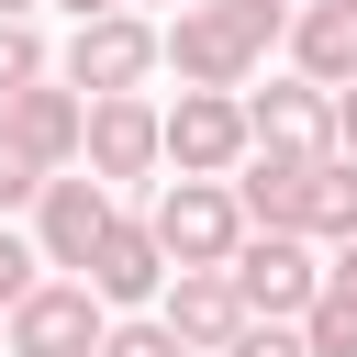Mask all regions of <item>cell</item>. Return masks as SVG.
I'll return each mask as SVG.
<instances>
[{
	"label": "cell",
	"mask_w": 357,
	"mask_h": 357,
	"mask_svg": "<svg viewBox=\"0 0 357 357\" xmlns=\"http://www.w3.org/2000/svg\"><path fill=\"white\" fill-rule=\"evenodd\" d=\"M145 234H156V257H167V268H223V257L245 245V212H234V190H223V178H167V190H156V212H145Z\"/></svg>",
	"instance_id": "1"
},
{
	"label": "cell",
	"mask_w": 357,
	"mask_h": 357,
	"mask_svg": "<svg viewBox=\"0 0 357 357\" xmlns=\"http://www.w3.org/2000/svg\"><path fill=\"white\" fill-rule=\"evenodd\" d=\"M112 312L89 301V279H33L11 312H0V346L11 357H100Z\"/></svg>",
	"instance_id": "2"
},
{
	"label": "cell",
	"mask_w": 357,
	"mask_h": 357,
	"mask_svg": "<svg viewBox=\"0 0 357 357\" xmlns=\"http://www.w3.org/2000/svg\"><path fill=\"white\" fill-rule=\"evenodd\" d=\"M156 145L178 178H234V156L257 145L245 134V89H178V112H156Z\"/></svg>",
	"instance_id": "3"
},
{
	"label": "cell",
	"mask_w": 357,
	"mask_h": 357,
	"mask_svg": "<svg viewBox=\"0 0 357 357\" xmlns=\"http://www.w3.org/2000/svg\"><path fill=\"white\" fill-rule=\"evenodd\" d=\"M223 279H234V301H245V312L301 324V301L324 290V257H312V234H257V223H245V245L223 257Z\"/></svg>",
	"instance_id": "4"
},
{
	"label": "cell",
	"mask_w": 357,
	"mask_h": 357,
	"mask_svg": "<svg viewBox=\"0 0 357 357\" xmlns=\"http://www.w3.org/2000/svg\"><path fill=\"white\" fill-rule=\"evenodd\" d=\"M156 67H178V89H245L257 78V45L234 33V11L178 0V22H156Z\"/></svg>",
	"instance_id": "5"
},
{
	"label": "cell",
	"mask_w": 357,
	"mask_h": 357,
	"mask_svg": "<svg viewBox=\"0 0 357 357\" xmlns=\"http://www.w3.org/2000/svg\"><path fill=\"white\" fill-rule=\"evenodd\" d=\"M156 78V22L145 11H89L67 33V89L78 100H112V89H145Z\"/></svg>",
	"instance_id": "6"
},
{
	"label": "cell",
	"mask_w": 357,
	"mask_h": 357,
	"mask_svg": "<svg viewBox=\"0 0 357 357\" xmlns=\"http://www.w3.org/2000/svg\"><path fill=\"white\" fill-rule=\"evenodd\" d=\"M112 212H123V201H112L89 167H56V178L33 190V257H45L56 279H78V268H89V245L112 234Z\"/></svg>",
	"instance_id": "7"
},
{
	"label": "cell",
	"mask_w": 357,
	"mask_h": 357,
	"mask_svg": "<svg viewBox=\"0 0 357 357\" xmlns=\"http://www.w3.org/2000/svg\"><path fill=\"white\" fill-rule=\"evenodd\" d=\"M78 167H89L100 190H134V178H156V167H167V145H156V100H145V89H112V100H89Z\"/></svg>",
	"instance_id": "8"
},
{
	"label": "cell",
	"mask_w": 357,
	"mask_h": 357,
	"mask_svg": "<svg viewBox=\"0 0 357 357\" xmlns=\"http://www.w3.org/2000/svg\"><path fill=\"white\" fill-rule=\"evenodd\" d=\"M324 156H335V145H324ZM223 190H234V212H245L257 234H301V190H312V156H301V145H245Z\"/></svg>",
	"instance_id": "9"
},
{
	"label": "cell",
	"mask_w": 357,
	"mask_h": 357,
	"mask_svg": "<svg viewBox=\"0 0 357 357\" xmlns=\"http://www.w3.org/2000/svg\"><path fill=\"white\" fill-rule=\"evenodd\" d=\"M156 324H167L190 357H223V346L245 335V301H234V279H223V268H167V290H156Z\"/></svg>",
	"instance_id": "10"
},
{
	"label": "cell",
	"mask_w": 357,
	"mask_h": 357,
	"mask_svg": "<svg viewBox=\"0 0 357 357\" xmlns=\"http://www.w3.org/2000/svg\"><path fill=\"white\" fill-rule=\"evenodd\" d=\"M0 134L33 156V167H78V134H89V100L67 89V78H33V89H11L0 100Z\"/></svg>",
	"instance_id": "11"
},
{
	"label": "cell",
	"mask_w": 357,
	"mask_h": 357,
	"mask_svg": "<svg viewBox=\"0 0 357 357\" xmlns=\"http://www.w3.org/2000/svg\"><path fill=\"white\" fill-rule=\"evenodd\" d=\"M78 279H89V301H100V312H134V301H156V290H167V257H156L145 212H112V234L89 245V268H78Z\"/></svg>",
	"instance_id": "12"
},
{
	"label": "cell",
	"mask_w": 357,
	"mask_h": 357,
	"mask_svg": "<svg viewBox=\"0 0 357 357\" xmlns=\"http://www.w3.org/2000/svg\"><path fill=\"white\" fill-rule=\"evenodd\" d=\"M245 134H257V145H301V156H324V145H335V89H312V78L245 89Z\"/></svg>",
	"instance_id": "13"
},
{
	"label": "cell",
	"mask_w": 357,
	"mask_h": 357,
	"mask_svg": "<svg viewBox=\"0 0 357 357\" xmlns=\"http://www.w3.org/2000/svg\"><path fill=\"white\" fill-rule=\"evenodd\" d=\"M279 45H290V67H301L312 89H346V78H357V0H301Z\"/></svg>",
	"instance_id": "14"
},
{
	"label": "cell",
	"mask_w": 357,
	"mask_h": 357,
	"mask_svg": "<svg viewBox=\"0 0 357 357\" xmlns=\"http://www.w3.org/2000/svg\"><path fill=\"white\" fill-rule=\"evenodd\" d=\"M301 234H312V245H346V234H357V156H346V145H335V156H312Z\"/></svg>",
	"instance_id": "15"
},
{
	"label": "cell",
	"mask_w": 357,
	"mask_h": 357,
	"mask_svg": "<svg viewBox=\"0 0 357 357\" xmlns=\"http://www.w3.org/2000/svg\"><path fill=\"white\" fill-rule=\"evenodd\" d=\"M301 346H312V357H357V301H346V290H312V301H301Z\"/></svg>",
	"instance_id": "16"
},
{
	"label": "cell",
	"mask_w": 357,
	"mask_h": 357,
	"mask_svg": "<svg viewBox=\"0 0 357 357\" xmlns=\"http://www.w3.org/2000/svg\"><path fill=\"white\" fill-rule=\"evenodd\" d=\"M33 78H45V33H33V22H0V100L33 89Z\"/></svg>",
	"instance_id": "17"
},
{
	"label": "cell",
	"mask_w": 357,
	"mask_h": 357,
	"mask_svg": "<svg viewBox=\"0 0 357 357\" xmlns=\"http://www.w3.org/2000/svg\"><path fill=\"white\" fill-rule=\"evenodd\" d=\"M45 178H56V167H33V156L0 134V223H11V212H33V190H45Z\"/></svg>",
	"instance_id": "18"
},
{
	"label": "cell",
	"mask_w": 357,
	"mask_h": 357,
	"mask_svg": "<svg viewBox=\"0 0 357 357\" xmlns=\"http://www.w3.org/2000/svg\"><path fill=\"white\" fill-rule=\"evenodd\" d=\"M100 357H190V346H178L156 312H134V324H112V335H100Z\"/></svg>",
	"instance_id": "19"
},
{
	"label": "cell",
	"mask_w": 357,
	"mask_h": 357,
	"mask_svg": "<svg viewBox=\"0 0 357 357\" xmlns=\"http://www.w3.org/2000/svg\"><path fill=\"white\" fill-rule=\"evenodd\" d=\"M212 11H234V33H245L257 56H268V45L290 33V0H212Z\"/></svg>",
	"instance_id": "20"
},
{
	"label": "cell",
	"mask_w": 357,
	"mask_h": 357,
	"mask_svg": "<svg viewBox=\"0 0 357 357\" xmlns=\"http://www.w3.org/2000/svg\"><path fill=\"white\" fill-rule=\"evenodd\" d=\"M223 357H312V346H301V324H268V312H245V335H234Z\"/></svg>",
	"instance_id": "21"
},
{
	"label": "cell",
	"mask_w": 357,
	"mask_h": 357,
	"mask_svg": "<svg viewBox=\"0 0 357 357\" xmlns=\"http://www.w3.org/2000/svg\"><path fill=\"white\" fill-rule=\"evenodd\" d=\"M33 279H45V257H33V234H11V223H0V312H11V301H22Z\"/></svg>",
	"instance_id": "22"
},
{
	"label": "cell",
	"mask_w": 357,
	"mask_h": 357,
	"mask_svg": "<svg viewBox=\"0 0 357 357\" xmlns=\"http://www.w3.org/2000/svg\"><path fill=\"white\" fill-rule=\"evenodd\" d=\"M324 290H346V301H357V234H346V245L324 257Z\"/></svg>",
	"instance_id": "23"
},
{
	"label": "cell",
	"mask_w": 357,
	"mask_h": 357,
	"mask_svg": "<svg viewBox=\"0 0 357 357\" xmlns=\"http://www.w3.org/2000/svg\"><path fill=\"white\" fill-rule=\"evenodd\" d=\"M335 145H346V156H357V78H346V89H335Z\"/></svg>",
	"instance_id": "24"
},
{
	"label": "cell",
	"mask_w": 357,
	"mask_h": 357,
	"mask_svg": "<svg viewBox=\"0 0 357 357\" xmlns=\"http://www.w3.org/2000/svg\"><path fill=\"white\" fill-rule=\"evenodd\" d=\"M56 11H67V22H89V11H123V0H56Z\"/></svg>",
	"instance_id": "25"
},
{
	"label": "cell",
	"mask_w": 357,
	"mask_h": 357,
	"mask_svg": "<svg viewBox=\"0 0 357 357\" xmlns=\"http://www.w3.org/2000/svg\"><path fill=\"white\" fill-rule=\"evenodd\" d=\"M0 22H33V0H0Z\"/></svg>",
	"instance_id": "26"
},
{
	"label": "cell",
	"mask_w": 357,
	"mask_h": 357,
	"mask_svg": "<svg viewBox=\"0 0 357 357\" xmlns=\"http://www.w3.org/2000/svg\"><path fill=\"white\" fill-rule=\"evenodd\" d=\"M123 11H145V0H123Z\"/></svg>",
	"instance_id": "27"
}]
</instances>
